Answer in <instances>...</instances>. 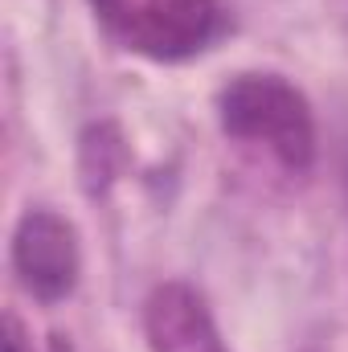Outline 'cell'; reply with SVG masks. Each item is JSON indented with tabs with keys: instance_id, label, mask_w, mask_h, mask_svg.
Returning a JSON list of instances; mask_svg holds the SVG:
<instances>
[{
	"instance_id": "5",
	"label": "cell",
	"mask_w": 348,
	"mask_h": 352,
	"mask_svg": "<svg viewBox=\"0 0 348 352\" xmlns=\"http://www.w3.org/2000/svg\"><path fill=\"white\" fill-rule=\"evenodd\" d=\"M4 352H33L29 336H25V328H21V320H17L12 311L4 316Z\"/></svg>"
},
{
	"instance_id": "4",
	"label": "cell",
	"mask_w": 348,
	"mask_h": 352,
	"mask_svg": "<svg viewBox=\"0 0 348 352\" xmlns=\"http://www.w3.org/2000/svg\"><path fill=\"white\" fill-rule=\"evenodd\" d=\"M144 336L152 352H230L209 303L188 283H160L144 299Z\"/></svg>"
},
{
	"instance_id": "2",
	"label": "cell",
	"mask_w": 348,
	"mask_h": 352,
	"mask_svg": "<svg viewBox=\"0 0 348 352\" xmlns=\"http://www.w3.org/2000/svg\"><path fill=\"white\" fill-rule=\"evenodd\" d=\"M90 12L111 41L152 62H188L226 33L217 0H90Z\"/></svg>"
},
{
	"instance_id": "3",
	"label": "cell",
	"mask_w": 348,
	"mask_h": 352,
	"mask_svg": "<svg viewBox=\"0 0 348 352\" xmlns=\"http://www.w3.org/2000/svg\"><path fill=\"white\" fill-rule=\"evenodd\" d=\"M12 270L37 303H62L83 274L78 230L54 209H29L12 230Z\"/></svg>"
},
{
	"instance_id": "1",
	"label": "cell",
	"mask_w": 348,
	"mask_h": 352,
	"mask_svg": "<svg viewBox=\"0 0 348 352\" xmlns=\"http://www.w3.org/2000/svg\"><path fill=\"white\" fill-rule=\"evenodd\" d=\"M221 131L238 144L262 148L287 173L316 164V115L307 94L283 74H238L217 94Z\"/></svg>"
},
{
	"instance_id": "6",
	"label": "cell",
	"mask_w": 348,
	"mask_h": 352,
	"mask_svg": "<svg viewBox=\"0 0 348 352\" xmlns=\"http://www.w3.org/2000/svg\"><path fill=\"white\" fill-rule=\"evenodd\" d=\"M345 188H348V160H345Z\"/></svg>"
}]
</instances>
